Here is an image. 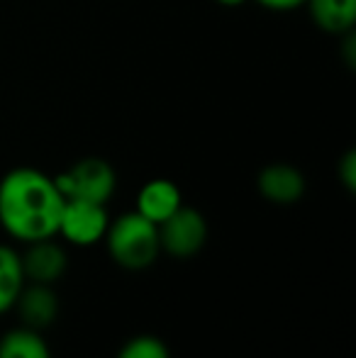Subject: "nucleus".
I'll list each match as a JSON object with an SVG mask.
<instances>
[{"instance_id": "2", "label": "nucleus", "mask_w": 356, "mask_h": 358, "mask_svg": "<svg viewBox=\"0 0 356 358\" xmlns=\"http://www.w3.org/2000/svg\"><path fill=\"white\" fill-rule=\"evenodd\" d=\"M103 241L108 246L110 259L122 271H132V273L147 271L162 256L159 227L134 210L110 220Z\"/></svg>"}, {"instance_id": "17", "label": "nucleus", "mask_w": 356, "mask_h": 358, "mask_svg": "<svg viewBox=\"0 0 356 358\" xmlns=\"http://www.w3.org/2000/svg\"><path fill=\"white\" fill-rule=\"evenodd\" d=\"M218 5H222V8H239V5H244L247 0H215Z\"/></svg>"}, {"instance_id": "5", "label": "nucleus", "mask_w": 356, "mask_h": 358, "mask_svg": "<svg viewBox=\"0 0 356 358\" xmlns=\"http://www.w3.org/2000/svg\"><path fill=\"white\" fill-rule=\"evenodd\" d=\"M108 224L110 215L105 205L86 203V200H66L62 217H59L57 236H62L64 244L88 249L105 239Z\"/></svg>"}, {"instance_id": "10", "label": "nucleus", "mask_w": 356, "mask_h": 358, "mask_svg": "<svg viewBox=\"0 0 356 358\" xmlns=\"http://www.w3.org/2000/svg\"><path fill=\"white\" fill-rule=\"evenodd\" d=\"M303 8L322 32L347 34L354 32L356 24V0H305Z\"/></svg>"}, {"instance_id": "16", "label": "nucleus", "mask_w": 356, "mask_h": 358, "mask_svg": "<svg viewBox=\"0 0 356 358\" xmlns=\"http://www.w3.org/2000/svg\"><path fill=\"white\" fill-rule=\"evenodd\" d=\"M342 37H344V42H342V57H344V62H347V66L354 69V64H356V34L354 32H347V34H342Z\"/></svg>"}, {"instance_id": "8", "label": "nucleus", "mask_w": 356, "mask_h": 358, "mask_svg": "<svg viewBox=\"0 0 356 358\" xmlns=\"http://www.w3.org/2000/svg\"><path fill=\"white\" fill-rule=\"evenodd\" d=\"M257 188L262 193V198L271 205H295L298 200H303L305 195V176L300 169L290 164H271L266 169H262L257 178Z\"/></svg>"}, {"instance_id": "15", "label": "nucleus", "mask_w": 356, "mask_h": 358, "mask_svg": "<svg viewBox=\"0 0 356 358\" xmlns=\"http://www.w3.org/2000/svg\"><path fill=\"white\" fill-rule=\"evenodd\" d=\"M262 8L273 10V13H290V10H298L305 5V0H257Z\"/></svg>"}, {"instance_id": "4", "label": "nucleus", "mask_w": 356, "mask_h": 358, "mask_svg": "<svg viewBox=\"0 0 356 358\" xmlns=\"http://www.w3.org/2000/svg\"><path fill=\"white\" fill-rule=\"evenodd\" d=\"M208 241V222L200 210L180 205L169 220L159 224V244L171 259H193Z\"/></svg>"}, {"instance_id": "9", "label": "nucleus", "mask_w": 356, "mask_h": 358, "mask_svg": "<svg viewBox=\"0 0 356 358\" xmlns=\"http://www.w3.org/2000/svg\"><path fill=\"white\" fill-rule=\"evenodd\" d=\"M180 205H183V193L178 185L169 178H154L139 188L137 200H134V213L147 217L159 227L176 213Z\"/></svg>"}, {"instance_id": "7", "label": "nucleus", "mask_w": 356, "mask_h": 358, "mask_svg": "<svg viewBox=\"0 0 356 358\" xmlns=\"http://www.w3.org/2000/svg\"><path fill=\"white\" fill-rule=\"evenodd\" d=\"M13 312H17L22 327L44 331L59 320L62 305H59V295L54 292V285L24 283Z\"/></svg>"}, {"instance_id": "3", "label": "nucleus", "mask_w": 356, "mask_h": 358, "mask_svg": "<svg viewBox=\"0 0 356 358\" xmlns=\"http://www.w3.org/2000/svg\"><path fill=\"white\" fill-rule=\"evenodd\" d=\"M57 185L66 200L108 205L118 188V173L105 159L88 156L57 176Z\"/></svg>"}, {"instance_id": "11", "label": "nucleus", "mask_w": 356, "mask_h": 358, "mask_svg": "<svg viewBox=\"0 0 356 358\" xmlns=\"http://www.w3.org/2000/svg\"><path fill=\"white\" fill-rule=\"evenodd\" d=\"M24 283H27V278H24L20 251L13 244L0 241V317L13 312Z\"/></svg>"}, {"instance_id": "12", "label": "nucleus", "mask_w": 356, "mask_h": 358, "mask_svg": "<svg viewBox=\"0 0 356 358\" xmlns=\"http://www.w3.org/2000/svg\"><path fill=\"white\" fill-rule=\"evenodd\" d=\"M0 358H52L44 331L15 327L0 336Z\"/></svg>"}, {"instance_id": "13", "label": "nucleus", "mask_w": 356, "mask_h": 358, "mask_svg": "<svg viewBox=\"0 0 356 358\" xmlns=\"http://www.w3.org/2000/svg\"><path fill=\"white\" fill-rule=\"evenodd\" d=\"M115 358H171L166 341L154 334H137L120 346Z\"/></svg>"}, {"instance_id": "6", "label": "nucleus", "mask_w": 356, "mask_h": 358, "mask_svg": "<svg viewBox=\"0 0 356 358\" xmlns=\"http://www.w3.org/2000/svg\"><path fill=\"white\" fill-rule=\"evenodd\" d=\"M20 259H22V271L27 283L54 285L64 278L69 268L66 246L57 241V236L24 244V249L20 251Z\"/></svg>"}, {"instance_id": "1", "label": "nucleus", "mask_w": 356, "mask_h": 358, "mask_svg": "<svg viewBox=\"0 0 356 358\" xmlns=\"http://www.w3.org/2000/svg\"><path fill=\"white\" fill-rule=\"evenodd\" d=\"M64 203L57 178L32 166H20L0 178V227L22 246L57 236Z\"/></svg>"}, {"instance_id": "14", "label": "nucleus", "mask_w": 356, "mask_h": 358, "mask_svg": "<svg viewBox=\"0 0 356 358\" xmlns=\"http://www.w3.org/2000/svg\"><path fill=\"white\" fill-rule=\"evenodd\" d=\"M337 176H339V183L344 185V190H347V193H354L356 190V151L354 149H349L347 154L339 159Z\"/></svg>"}]
</instances>
